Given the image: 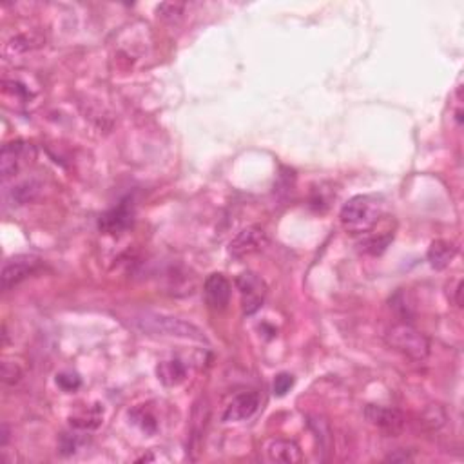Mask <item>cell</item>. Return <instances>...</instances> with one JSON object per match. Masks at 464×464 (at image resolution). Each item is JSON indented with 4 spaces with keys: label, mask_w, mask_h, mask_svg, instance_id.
Masks as SVG:
<instances>
[{
    "label": "cell",
    "mask_w": 464,
    "mask_h": 464,
    "mask_svg": "<svg viewBox=\"0 0 464 464\" xmlns=\"http://www.w3.org/2000/svg\"><path fill=\"white\" fill-rule=\"evenodd\" d=\"M384 212V200L379 194H357L341 207L339 220L350 234L370 232Z\"/></svg>",
    "instance_id": "6da1fadb"
},
{
    "label": "cell",
    "mask_w": 464,
    "mask_h": 464,
    "mask_svg": "<svg viewBox=\"0 0 464 464\" xmlns=\"http://www.w3.org/2000/svg\"><path fill=\"white\" fill-rule=\"evenodd\" d=\"M132 325L149 336H162V337H180V339H191L205 343L207 337L201 332L196 325L189 321L178 320V317L165 316L158 312H140L132 317Z\"/></svg>",
    "instance_id": "7a4b0ae2"
},
{
    "label": "cell",
    "mask_w": 464,
    "mask_h": 464,
    "mask_svg": "<svg viewBox=\"0 0 464 464\" xmlns=\"http://www.w3.org/2000/svg\"><path fill=\"white\" fill-rule=\"evenodd\" d=\"M384 341L390 348L413 361H424L430 356L428 337L410 323H399L390 327L384 334Z\"/></svg>",
    "instance_id": "3957f363"
},
{
    "label": "cell",
    "mask_w": 464,
    "mask_h": 464,
    "mask_svg": "<svg viewBox=\"0 0 464 464\" xmlns=\"http://www.w3.org/2000/svg\"><path fill=\"white\" fill-rule=\"evenodd\" d=\"M236 287L241 296V308L247 316H253L267 297V285L258 274L243 273L236 278Z\"/></svg>",
    "instance_id": "277c9868"
},
{
    "label": "cell",
    "mask_w": 464,
    "mask_h": 464,
    "mask_svg": "<svg viewBox=\"0 0 464 464\" xmlns=\"http://www.w3.org/2000/svg\"><path fill=\"white\" fill-rule=\"evenodd\" d=\"M42 261L41 258L33 256V254H16V256L9 258L2 267V290H11L13 287L24 281L31 274H35L41 268Z\"/></svg>",
    "instance_id": "5b68a950"
},
{
    "label": "cell",
    "mask_w": 464,
    "mask_h": 464,
    "mask_svg": "<svg viewBox=\"0 0 464 464\" xmlns=\"http://www.w3.org/2000/svg\"><path fill=\"white\" fill-rule=\"evenodd\" d=\"M35 158V149L24 142H13V144H6L0 152V172L2 178L9 180L21 171V167L28 162Z\"/></svg>",
    "instance_id": "8992f818"
},
{
    "label": "cell",
    "mask_w": 464,
    "mask_h": 464,
    "mask_svg": "<svg viewBox=\"0 0 464 464\" xmlns=\"http://www.w3.org/2000/svg\"><path fill=\"white\" fill-rule=\"evenodd\" d=\"M364 417L370 424H374L376 428L383 430L384 433L396 437L406 426V419L397 408H386V406H379V404H369L364 408Z\"/></svg>",
    "instance_id": "52a82bcc"
},
{
    "label": "cell",
    "mask_w": 464,
    "mask_h": 464,
    "mask_svg": "<svg viewBox=\"0 0 464 464\" xmlns=\"http://www.w3.org/2000/svg\"><path fill=\"white\" fill-rule=\"evenodd\" d=\"M268 245L267 232L261 227H247L241 232H238V236L228 245V254L232 258H245L251 254H256L263 251Z\"/></svg>",
    "instance_id": "ba28073f"
},
{
    "label": "cell",
    "mask_w": 464,
    "mask_h": 464,
    "mask_svg": "<svg viewBox=\"0 0 464 464\" xmlns=\"http://www.w3.org/2000/svg\"><path fill=\"white\" fill-rule=\"evenodd\" d=\"M132 220H135V201L129 196L124 198L116 207L104 212L98 220V227L107 234H120L125 228L131 227Z\"/></svg>",
    "instance_id": "9c48e42d"
},
{
    "label": "cell",
    "mask_w": 464,
    "mask_h": 464,
    "mask_svg": "<svg viewBox=\"0 0 464 464\" xmlns=\"http://www.w3.org/2000/svg\"><path fill=\"white\" fill-rule=\"evenodd\" d=\"M204 296L207 301V307L214 312L225 310L231 301V281L220 273H214L205 280Z\"/></svg>",
    "instance_id": "30bf717a"
},
{
    "label": "cell",
    "mask_w": 464,
    "mask_h": 464,
    "mask_svg": "<svg viewBox=\"0 0 464 464\" xmlns=\"http://www.w3.org/2000/svg\"><path fill=\"white\" fill-rule=\"evenodd\" d=\"M260 408V394L258 392H243L238 394L231 403L227 404L223 416V423H238V421H245L248 417H253Z\"/></svg>",
    "instance_id": "8fae6325"
},
{
    "label": "cell",
    "mask_w": 464,
    "mask_h": 464,
    "mask_svg": "<svg viewBox=\"0 0 464 464\" xmlns=\"http://www.w3.org/2000/svg\"><path fill=\"white\" fill-rule=\"evenodd\" d=\"M267 455L273 463H285V464H296L303 460V453H301L300 446L294 441L287 439H274L268 443Z\"/></svg>",
    "instance_id": "7c38bea8"
},
{
    "label": "cell",
    "mask_w": 464,
    "mask_h": 464,
    "mask_svg": "<svg viewBox=\"0 0 464 464\" xmlns=\"http://www.w3.org/2000/svg\"><path fill=\"white\" fill-rule=\"evenodd\" d=\"M455 256H457L455 243L444 240L433 241L428 248V254H426L428 263L432 265V268H436V270H443V268L448 267Z\"/></svg>",
    "instance_id": "4fadbf2b"
},
{
    "label": "cell",
    "mask_w": 464,
    "mask_h": 464,
    "mask_svg": "<svg viewBox=\"0 0 464 464\" xmlns=\"http://www.w3.org/2000/svg\"><path fill=\"white\" fill-rule=\"evenodd\" d=\"M158 379L165 384V386H176L187 376V369L185 364L178 359L171 361H162L157 369Z\"/></svg>",
    "instance_id": "5bb4252c"
},
{
    "label": "cell",
    "mask_w": 464,
    "mask_h": 464,
    "mask_svg": "<svg viewBox=\"0 0 464 464\" xmlns=\"http://www.w3.org/2000/svg\"><path fill=\"white\" fill-rule=\"evenodd\" d=\"M102 416H104V412H102L100 406L96 404L93 408L80 412L78 416H73L71 426L76 430H95L102 424Z\"/></svg>",
    "instance_id": "9a60e30c"
},
{
    "label": "cell",
    "mask_w": 464,
    "mask_h": 464,
    "mask_svg": "<svg viewBox=\"0 0 464 464\" xmlns=\"http://www.w3.org/2000/svg\"><path fill=\"white\" fill-rule=\"evenodd\" d=\"M38 192H41V184L38 181L26 180L13 187L11 200L15 201V205H26L35 200L38 196Z\"/></svg>",
    "instance_id": "2e32d148"
},
{
    "label": "cell",
    "mask_w": 464,
    "mask_h": 464,
    "mask_svg": "<svg viewBox=\"0 0 464 464\" xmlns=\"http://www.w3.org/2000/svg\"><path fill=\"white\" fill-rule=\"evenodd\" d=\"M41 44H42V41L35 38V36L19 35V36H15V38L9 42V44H6L4 53L8 56H16V55H22V53L31 51V49L38 48Z\"/></svg>",
    "instance_id": "e0dca14e"
},
{
    "label": "cell",
    "mask_w": 464,
    "mask_h": 464,
    "mask_svg": "<svg viewBox=\"0 0 464 464\" xmlns=\"http://www.w3.org/2000/svg\"><path fill=\"white\" fill-rule=\"evenodd\" d=\"M131 417L135 419V423L140 424V428L144 430V432H147V433L157 432V428H158L157 419H154V417H152L147 410H144V408L135 410V412L131 413Z\"/></svg>",
    "instance_id": "ac0fdd59"
},
{
    "label": "cell",
    "mask_w": 464,
    "mask_h": 464,
    "mask_svg": "<svg viewBox=\"0 0 464 464\" xmlns=\"http://www.w3.org/2000/svg\"><path fill=\"white\" fill-rule=\"evenodd\" d=\"M392 307L396 308V312L399 314V317L403 320V323H406L408 320H412L413 312H412V305L408 303L404 292H397L396 296L392 297Z\"/></svg>",
    "instance_id": "d6986e66"
},
{
    "label": "cell",
    "mask_w": 464,
    "mask_h": 464,
    "mask_svg": "<svg viewBox=\"0 0 464 464\" xmlns=\"http://www.w3.org/2000/svg\"><path fill=\"white\" fill-rule=\"evenodd\" d=\"M84 443L85 439L82 436H78V433H64L60 439V452L64 453V455H71V453H75Z\"/></svg>",
    "instance_id": "ffe728a7"
},
{
    "label": "cell",
    "mask_w": 464,
    "mask_h": 464,
    "mask_svg": "<svg viewBox=\"0 0 464 464\" xmlns=\"http://www.w3.org/2000/svg\"><path fill=\"white\" fill-rule=\"evenodd\" d=\"M21 377H22V370L19 364L11 363V361H4V363H2V381H4L6 384L19 383Z\"/></svg>",
    "instance_id": "44dd1931"
},
{
    "label": "cell",
    "mask_w": 464,
    "mask_h": 464,
    "mask_svg": "<svg viewBox=\"0 0 464 464\" xmlns=\"http://www.w3.org/2000/svg\"><path fill=\"white\" fill-rule=\"evenodd\" d=\"M56 384H58L62 390H65V392H75V390L80 389L82 381L76 374L64 372L60 374V376H56Z\"/></svg>",
    "instance_id": "7402d4cb"
},
{
    "label": "cell",
    "mask_w": 464,
    "mask_h": 464,
    "mask_svg": "<svg viewBox=\"0 0 464 464\" xmlns=\"http://www.w3.org/2000/svg\"><path fill=\"white\" fill-rule=\"evenodd\" d=\"M294 384V377L290 376V374H280V376H276V379H274V394L276 396H285V394L288 392V390L292 389Z\"/></svg>",
    "instance_id": "603a6c76"
},
{
    "label": "cell",
    "mask_w": 464,
    "mask_h": 464,
    "mask_svg": "<svg viewBox=\"0 0 464 464\" xmlns=\"http://www.w3.org/2000/svg\"><path fill=\"white\" fill-rule=\"evenodd\" d=\"M444 419H446V416H444L443 410L437 408V406H432V408L426 410V413H424L423 423H428L430 428L433 430V428H439V426H443Z\"/></svg>",
    "instance_id": "cb8c5ba5"
},
{
    "label": "cell",
    "mask_w": 464,
    "mask_h": 464,
    "mask_svg": "<svg viewBox=\"0 0 464 464\" xmlns=\"http://www.w3.org/2000/svg\"><path fill=\"white\" fill-rule=\"evenodd\" d=\"M181 11H184V4H162L160 8H158V13H160L164 19H171V21L178 19V16L181 15Z\"/></svg>",
    "instance_id": "d4e9b609"
},
{
    "label": "cell",
    "mask_w": 464,
    "mask_h": 464,
    "mask_svg": "<svg viewBox=\"0 0 464 464\" xmlns=\"http://www.w3.org/2000/svg\"><path fill=\"white\" fill-rule=\"evenodd\" d=\"M413 457L410 455L406 450H397L396 453H390L389 457H386V460L389 463H408V460H412Z\"/></svg>",
    "instance_id": "484cf974"
},
{
    "label": "cell",
    "mask_w": 464,
    "mask_h": 464,
    "mask_svg": "<svg viewBox=\"0 0 464 464\" xmlns=\"http://www.w3.org/2000/svg\"><path fill=\"white\" fill-rule=\"evenodd\" d=\"M9 441V430L8 424H2V428H0V446H6Z\"/></svg>",
    "instance_id": "4316f807"
}]
</instances>
